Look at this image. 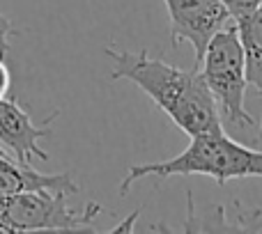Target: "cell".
Returning <instances> with one entry per match:
<instances>
[{
	"mask_svg": "<svg viewBox=\"0 0 262 234\" xmlns=\"http://www.w3.org/2000/svg\"><path fill=\"white\" fill-rule=\"evenodd\" d=\"M104 53L113 60L111 78L138 85L189 138L223 131L219 106L200 69H180L147 51L131 53L108 46Z\"/></svg>",
	"mask_w": 262,
	"mask_h": 234,
	"instance_id": "1",
	"label": "cell"
},
{
	"mask_svg": "<svg viewBox=\"0 0 262 234\" xmlns=\"http://www.w3.org/2000/svg\"><path fill=\"white\" fill-rule=\"evenodd\" d=\"M205 175L212 177L219 186L230 179H246V177H262V152L251 149L237 140L228 138L226 131L193 135L189 147L182 154L157 163H138L131 166L124 179L120 181L118 193L127 195L129 189L143 177H191Z\"/></svg>",
	"mask_w": 262,
	"mask_h": 234,
	"instance_id": "2",
	"label": "cell"
},
{
	"mask_svg": "<svg viewBox=\"0 0 262 234\" xmlns=\"http://www.w3.org/2000/svg\"><path fill=\"white\" fill-rule=\"evenodd\" d=\"M198 67L223 120L237 129L253 126L255 117L246 110L249 81H246L244 46L235 21L212 37Z\"/></svg>",
	"mask_w": 262,
	"mask_h": 234,
	"instance_id": "3",
	"label": "cell"
},
{
	"mask_svg": "<svg viewBox=\"0 0 262 234\" xmlns=\"http://www.w3.org/2000/svg\"><path fill=\"white\" fill-rule=\"evenodd\" d=\"M101 214L97 202L78 212L62 191H23L0 195V232H76L88 230Z\"/></svg>",
	"mask_w": 262,
	"mask_h": 234,
	"instance_id": "4",
	"label": "cell"
},
{
	"mask_svg": "<svg viewBox=\"0 0 262 234\" xmlns=\"http://www.w3.org/2000/svg\"><path fill=\"white\" fill-rule=\"evenodd\" d=\"M170 16V44L172 49L182 41L191 44L195 55V67L205 55L212 37L235 18L221 0H163Z\"/></svg>",
	"mask_w": 262,
	"mask_h": 234,
	"instance_id": "5",
	"label": "cell"
},
{
	"mask_svg": "<svg viewBox=\"0 0 262 234\" xmlns=\"http://www.w3.org/2000/svg\"><path fill=\"white\" fill-rule=\"evenodd\" d=\"M58 117V110L37 124L14 97L0 99V147L21 166H30L32 161H49V152L39 147V140L51 138V122Z\"/></svg>",
	"mask_w": 262,
	"mask_h": 234,
	"instance_id": "6",
	"label": "cell"
},
{
	"mask_svg": "<svg viewBox=\"0 0 262 234\" xmlns=\"http://www.w3.org/2000/svg\"><path fill=\"white\" fill-rule=\"evenodd\" d=\"M23 191H62L67 195L78 193V186L69 172L44 175L30 166L16 163L9 154L0 152V195L23 193Z\"/></svg>",
	"mask_w": 262,
	"mask_h": 234,
	"instance_id": "7",
	"label": "cell"
},
{
	"mask_svg": "<svg viewBox=\"0 0 262 234\" xmlns=\"http://www.w3.org/2000/svg\"><path fill=\"white\" fill-rule=\"evenodd\" d=\"M242 46L246 58V81L262 99V5L251 14L235 18ZM260 138H262V120H260Z\"/></svg>",
	"mask_w": 262,
	"mask_h": 234,
	"instance_id": "8",
	"label": "cell"
},
{
	"mask_svg": "<svg viewBox=\"0 0 262 234\" xmlns=\"http://www.w3.org/2000/svg\"><path fill=\"white\" fill-rule=\"evenodd\" d=\"M221 3L228 7L232 18H242L246 14H251L253 9H258L262 5V0H221Z\"/></svg>",
	"mask_w": 262,
	"mask_h": 234,
	"instance_id": "9",
	"label": "cell"
},
{
	"mask_svg": "<svg viewBox=\"0 0 262 234\" xmlns=\"http://www.w3.org/2000/svg\"><path fill=\"white\" fill-rule=\"evenodd\" d=\"M14 23L9 21L7 16H5L3 12H0V60H5L7 58V53H9V39H12V35H14Z\"/></svg>",
	"mask_w": 262,
	"mask_h": 234,
	"instance_id": "10",
	"label": "cell"
},
{
	"mask_svg": "<svg viewBox=\"0 0 262 234\" xmlns=\"http://www.w3.org/2000/svg\"><path fill=\"white\" fill-rule=\"evenodd\" d=\"M9 83H12V78H9V69H7V64H5V60H0V99L7 97Z\"/></svg>",
	"mask_w": 262,
	"mask_h": 234,
	"instance_id": "11",
	"label": "cell"
},
{
	"mask_svg": "<svg viewBox=\"0 0 262 234\" xmlns=\"http://www.w3.org/2000/svg\"><path fill=\"white\" fill-rule=\"evenodd\" d=\"M0 152H3V147H0ZM5 154H7V152H5Z\"/></svg>",
	"mask_w": 262,
	"mask_h": 234,
	"instance_id": "12",
	"label": "cell"
}]
</instances>
